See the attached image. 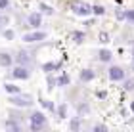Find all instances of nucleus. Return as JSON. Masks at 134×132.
Returning <instances> with one entry per match:
<instances>
[{
	"instance_id": "1",
	"label": "nucleus",
	"mask_w": 134,
	"mask_h": 132,
	"mask_svg": "<svg viewBox=\"0 0 134 132\" xmlns=\"http://www.w3.org/2000/svg\"><path fill=\"white\" fill-rule=\"evenodd\" d=\"M8 101H10L12 105H15V107H33V104H35L33 96H29V94H21V92H17V94H10Z\"/></svg>"
},
{
	"instance_id": "2",
	"label": "nucleus",
	"mask_w": 134,
	"mask_h": 132,
	"mask_svg": "<svg viewBox=\"0 0 134 132\" xmlns=\"http://www.w3.org/2000/svg\"><path fill=\"white\" fill-rule=\"evenodd\" d=\"M31 130L33 132H38V130H44L48 127V121H46V115L42 111H33L31 113Z\"/></svg>"
},
{
	"instance_id": "3",
	"label": "nucleus",
	"mask_w": 134,
	"mask_h": 132,
	"mask_svg": "<svg viewBox=\"0 0 134 132\" xmlns=\"http://www.w3.org/2000/svg\"><path fill=\"white\" fill-rule=\"evenodd\" d=\"M69 8H71V12H73L75 15H81V17L92 15V8H90V4L81 2V0H73V2L69 4Z\"/></svg>"
},
{
	"instance_id": "4",
	"label": "nucleus",
	"mask_w": 134,
	"mask_h": 132,
	"mask_svg": "<svg viewBox=\"0 0 134 132\" xmlns=\"http://www.w3.org/2000/svg\"><path fill=\"white\" fill-rule=\"evenodd\" d=\"M12 77L17 81H27L29 77H31V71H29V67H25V65H17V67L12 69Z\"/></svg>"
},
{
	"instance_id": "5",
	"label": "nucleus",
	"mask_w": 134,
	"mask_h": 132,
	"mask_svg": "<svg viewBox=\"0 0 134 132\" xmlns=\"http://www.w3.org/2000/svg\"><path fill=\"white\" fill-rule=\"evenodd\" d=\"M107 75H109V81H113V82H121V81H125V69H123V67H119V65H113V67H109Z\"/></svg>"
},
{
	"instance_id": "6",
	"label": "nucleus",
	"mask_w": 134,
	"mask_h": 132,
	"mask_svg": "<svg viewBox=\"0 0 134 132\" xmlns=\"http://www.w3.org/2000/svg\"><path fill=\"white\" fill-rule=\"evenodd\" d=\"M44 38H46V33L44 31H38V29H35V31H31V33L23 35V40H25V42H40V40H44Z\"/></svg>"
},
{
	"instance_id": "7",
	"label": "nucleus",
	"mask_w": 134,
	"mask_h": 132,
	"mask_svg": "<svg viewBox=\"0 0 134 132\" xmlns=\"http://www.w3.org/2000/svg\"><path fill=\"white\" fill-rule=\"evenodd\" d=\"M27 25L31 27V29H38L42 25V14H40V12H33V14H29Z\"/></svg>"
},
{
	"instance_id": "8",
	"label": "nucleus",
	"mask_w": 134,
	"mask_h": 132,
	"mask_svg": "<svg viewBox=\"0 0 134 132\" xmlns=\"http://www.w3.org/2000/svg\"><path fill=\"white\" fill-rule=\"evenodd\" d=\"M94 77H96V73L92 69H82L81 73H79V79H81L82 82H90V81H94Z\"/></svg>"
},
{
	"instance_id": "9",
	"label": "nucleus",
	"mask_w": 134,
	"mask_h": 132,
	"mask_svg": "<svg viewBox=\"0 0 134 132\" xmlns=\"http://www.w3.org/2000/svg\"><path fill=\"white\" fill-rule=\"evenodd\" d=\"M63 67V61H52V63H44L42 65V69L46 71V73H52V71H59Z\"/></svg>"
},
{
	"instance_id": "10",
	"label": "nucleus",
	"mask_w": 134,
	"mask_h": 132,
	"mask_svg": "<svg viewBox=\"0 0 134 132\" xmlns=\"http://www.w3.org/2000/svg\"><path fill=\"white\" fill-rule=\"evenodd\" d=\"M14 63V58L8 52H0V67H10Z\"/></svg>"
},
{
	"instance_id": "11",
	"label": "nucleus",
	"mask_w": 134,
	"mask_h": 132,
	"mask_svg": "<svg viewBox=\"0 0 134 132\" xmlns=\"http://www.w3.org/2000/svg\"><path fill=\"white\" fill-rule=\"evenodd\" d=\"M71 40H75L77 44H82L84 40H86V35H84V31H73L71 33Z\"/></svg>"
},
{
	"instance_id": "12",
	"label": "nucleus",
	"mask_w": 134,
	"mask_h": 132,
	"mask_svg": "<svg viewBox=\"0 0 134 132\" xmlns=\"http://www.w3.org/2000/svg\"><path fill=\"white\" fill-rule=\"evenodd\" d=\"M38 12H40V14H44V15H54V12H56V10H54L50 4L40 2V4H38Z\"/></svg>"
},
{
	"instance_id": "13",
	"label": "nucleus",
	"mask_w": 134,
	"mask_h": 132,
	"mask_svg": "<svg viewBox=\"0 0 134 132\" xmlns=\"http://www.w3.org/2000/svg\"><path fill=\"white\" fill-rule=\"evenodd\" d=\"M38 104L44 107V109H48V111H52V113H56V105H54V101H50V100H46V98H38Z\"/></svg>"
},
{
	"instance_id": "14",
	"label": "nucleus",
	"mask_w": 134,
	"mask_h": 132,
	"mask_svg": "<svg viewBox=\"0 0 134 132\" xmlns=\"http://www.w3.org/2000/svg\"><path fill=\"white\" fill-rule=\"evenodd\" d=\"M111 58H113V54L109 52V50H105V48H103V50H100V52H98V59H100V61H103V63L111 61Z\"/></svg>"
},
{
	"instance_id": "15",
	"label": "nucleus",
	"mask_w": 134,
	"mask_h": 132,
	"mask_svg": "<svg viewBox=\"0 0 134 132\" xmlns=\"http://www.w3.org/2000/svg\"><path fill=\"white\" fill-rule=\"evenodd\" d=\"M69 82H71L69 75H67V73H62V75H59L58 79H56V86H67Z\"/></svg>"
},
{
	"instance_id": "16",
	"label": "nucleus",
	"mask_w": 134,
	"mask_h": 132,
	"mask_svg": "<svg viewBox=\"0 0 134 132\" xmlns=\"http://www.w3.org/2000/svg\"><path fill=\"white\" fill-rule=\"evenodd\" d=\"M56 113H58L59 119H67V104H59L56 107Z\"/></svg>"
},
{
	"instance_id": "17",
	"label": "nucleus",
	"mask_w": 134,
	"mask_h": 132,
	"mask_svg": "<svg viewBox=\"0 0 134 132\" xmlns=\"http://www.w3.org/2000/svg\"><path fill=\"white\" fill-rule=\"evenodd\" d=\"M17 61H19V65H25V67H29L31 59H29V56H27L25 52H19V56H17Z\"/></svg>"
},
{
	"instance_id": "18",
	"label": "nucleus",
	"mask_w": 134,
	"mask_h": 132,
	"mask_svg": "<svg viewBox=\"0 0 134 132\" xmlns=\"http://www.w3.org/2000/svg\"><path fill=\"white\" fill-rule=\"evenodd\" d=\"M90 8H92V14H94V15H98V17L105 14V8H103L102 4H94V6H90Z\"/></svg>"
},
{
	"instance_id": "19",
	"label": "nucleus",
	"mask_w": 134,
	"mask_h": 132,
	"mask_svg": "<svg viewBox=\"0 0 134 132\" xmlns=\"http://www.w3.org/2000/svg\"><path fill=\"white\" fill-rule=\"evenodd\" d=\"M4 90H6L8 94H17V92H21V90H19V86L12 84V82H6V84H4Z\"/></svg>"
},
{
	"instance_id": "20",
	"label": "nucleus",
	"mask_w": 134,
	"mask_h": 132,
	"mask_svg": "<svg viewBox=\"0 0 134 132\" xmlns=\"http://www.w3.org/2000/svg\"><path fill=\"white\" fill-rule=\"evenodd\" d=\"M69 128H71L73 132H77L79 128H81V119H79V117H73L71 121H69Z\"/></svg>"
},
{
	"instance_id": "21",
	"label": "nucleus",
	"mask_w": 134,
	"mask_h": 132,
	"mask_svg": "<svg viewBox=\"0 0 134 132\" xmlns=\"http://www.w3.org/2000/svg\"><path fill=\"white\" fill-rule=\"evenodd\" d=\"M6 128H8V130H21V124L15 123V121H12V119H8V121H6Z\"/></svg>"
},
{
	"instance_id": "22",
	"label": "nucleus",
	"mask_w": 134,
	"mask_h": 132,
	"mask_svg": "<svg viewBox=\"0 0 134 132\" xmlns=\"http://www.w3.org/2000/svg\"><path fill=\"white\" fill-rule=\"evenodd\" d=\"M98 40H100L102 44H107V42H109V35H107L105 31H102V33L98 35Z\"/></svg>"
},
{
	"instance_id": "23",
	"label": "nucleus",
	"mask_w": 134,
	"mask_h": 132,
	"mask_svg": "<svg viewBox=\"0 0 134 132\" xmlns=\"http://www.w3.org/2000/svg\"><path fill=\"white\" fill-rule=\"evenodd\" d=\"M125 19L134 25V10H126V12H125Z\"/></svg>"
},
{
	"instance_id": "24",
	"label": "nucleus",
	"mask_w": 134,
	"mask_h": 132,
	"mask_svg": "<svg viewBox=\"0 0 134 132\" xmlns=\"http://www.w3.org/2000/svg\"><path fill=\"white\" fill-rule=\"evenodd\" d=\"M14 37H15V35H14L12 29H6V31H4V38L6 40H14Z\"/></svg>"
},
{
	"instance_id": "25",
	"label": "nucleus",
	"mask_w": 134,
	"mask_h": 132,
	"mask_svg": "<svg viewBox=\"0 0 134 132\" xmlns=\"http://www.w3.org/2000/svg\"><path fill=\"white\" fill-rule=\"evenodd\" d=\"M46 81H48V88H50V90H52L54 86H56V79H54V77H52L50 73H48V79H46Z\"/></svg>"
},
{
	"instance_id": "26",
	"label": "nucleus",
	"mask_w": 134,
	"mask_h": 132,
	"mask_svg": "<svg viewBox=\"0 0 134 132\" xmlns=\"http://www.w3.org/2000/svg\"><path fill=\"white\" fill-rule=\"evenodd\" d=\"M125 90H134V79H130V81H125Z\"/></svg>"
},
{
	"instance_id": "27",
	"label": "nucleus",
	"mask_w": 134,
	"mask_h": 132,
	"mask_svg": "<svg viewBox=\"0 0 134 132\" xmlns=\"http://www.w3.org/2000/svg\"><path fill=\"white\" fill-rule=\"evenodd\" d=\"M105 130H107L105 124H96L94 127V132H105Z\"/></svg>"
},
{
	"instance_id": "28",
	"label": "nucleus",
	"mask_w": 134,
	"mask_h": 132,
	"mask_svg": "<svg viewBox=\"0 0 134 132\" xmlns=\"http://www.w3.org/2000/svg\"><path fill=\"white\" fill-rule=\"evenodd\" d=\"M8 6H10V2H8V0H0V10H6Z\"/></svg>"
},
{
	"instance_id": "29",
	"label": "nucleus",
	"mask_w": 134,
	"mask_h": 132,
	"mask_svg": "<svg viewBox=\"0 0 134 132\" xmlns=\"http://www.w3.org/2000/svg\"><path fill=\"white\" fill-rule=\"evenodd\" d=\"M79 111H81V113H88L90 107H88V105H81V107H79Z\"/></svg>"
},
{
	"instance_id": "30",
	"label": "nucleus",
	"mask_w": 134,
	"mask_h": 132,
	"mask_svg": "<svg viewBox=\"0 0 134 132\" xmlns=\"http://www.w3.org/2000/svg\"><path fill=\"white\" fill-rule=\"evenodd\" d=\"M117 19H121V21H123V19H125V12H121V10L117 12Z\"/></svg>"
},
{
	"instance_id": "31",
	"label": "nucleus",
	"mask_w": 134,
	"mask_h": 132,
	"mask_svg": "<svg viewBox=\"0 0 134 132\" xmlns=\"http://www.w3.org/2000/svg\"><path fill=\"white\" fill-rule=\"evenodd\" d=\"M8 19H6V17H2V14H0V25H2V23H6Z\"/></svg>"
},
{
	"instance_id": "32",
	"label": "nucleus",
	"mask_w": 134,
	"mask_h": 132,
	"mask_svg": "<svg viewBox=\"0 0 134 132\" xmlns=\"http://www.w3.org/2000/svg\"><path fill=\"white\" fill-rule=\"evenodd\" d=\"M130 111L134 113V101H132V104H130Z\"/></svg>"
},
{
	"instance_id": "33",
	"label": "nucleus",
	"mask_w": 134,
	"mask_h": 132,
	"mask_svg": "<svg viewBox=\"0 0 134 132\" xmlns=\"http://www.w3.org/2000/svg\"><path fill=\"white\" fill-rule=\"evenodd\" d=\"M132 56H134V48H132Z\"/></svg>"
},
{
	"instance_id": "34",
	"label": "nucleus",
	"mask_w": 134,
	"mask_h": 132,
	"mask_svg": "<svg viewBox=\"0 0 134 132\" xmlns=\"http://www.w3.org/2000/svg\"><path fill=\"white\" fill-rule=\"evenodd\" d=\"M117 2H121V0H117Z\"/></svg>"
}]
</instances>
